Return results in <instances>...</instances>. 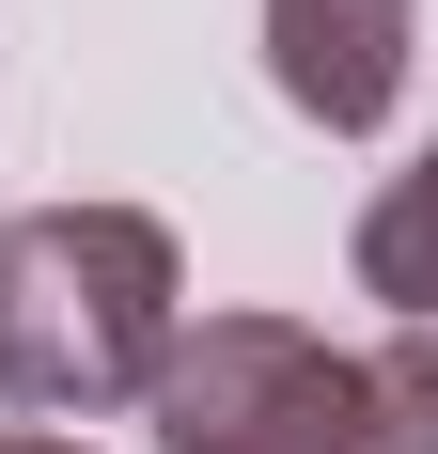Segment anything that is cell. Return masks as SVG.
Wrapping results in <instances>:
<instances>
[{
    "instance_id": "1",
    "label": "cell",
    "mask_w": 438,
    "mask_h": 454,
    "mask_svg": "<svg viewBox=\"0 0 438 454\" xmlns=\"http://www.w3.org/2000/svg\"><path fill=\"white\" fill-rule=\"evenodd\" d=\"M188 329V251L141 204H32L0 220V392L32 423L141 408V376Z\"/></svg>"
},
{
    "instance_id": "2",
    "label": "cell",
    "mask_w": 438,
    "mask_h": 454,
    "mask_svg": "<svg viewBox=\"0 0 438 454\" xmlns=\"http://www.w3.org/2000/svg\"><path fill=\"white\" fill-rule=\"evenodd\" d=\"M329 376H345L329 329H298V314H204V329H173V361L141 376V423L173 454L298 439V423H329Z\"/></svg>"
},
{
    "instance_id": "3",
    "label": "cell",
    "mask_w": 438,
    "mask_h": 454,
    "mask_svg": "<svg viewBox=\"0 0 438 454\" xmlns=\"http://www.w3.org/2000/svg\"><path fill=\"white\" fill-rule=\"evenodd\" d=\"M407 0H266V79H282V110L329 141L360 126H392V94H407Z\"/></svg>"
},
{
    "instance_id": "4",
    "label": "cell",
    "mask_w": 438,
    "mask_h": 454,
    "mask_svg": "<svg viewBox=\"0 0 438 454\" xmlns=\"http://www.w3.org/2000/svg\"><path fill=\"white\" fill-rule=\"evenodd\" d=\"M329 454H438V329L345 345V376H329Z\"/></svg>"
},
{
    "instance_id": "5",
    "label": "cell",
    "mask_w": 438,
    "mask_h": 454,
    "mask_svg": "<svg viewBox=\"0 0 438 454\" xmlns=\"http://www.w3.org/2000/svg\"><path fill=\"white\" fill-rule=\"evenodd\" d=\"M360 298H392L407 329H438V141L360 204Z\"/></svg>"
},
{
    "instance_id": "6",
    "label": "cell",
    "mask_w": 438,
    "mask_h": 454,
    "mask_svg": "<svg viewBox=\"0 0 438 454\" xmlns=\"http://www.w3.org/2000/svg\"><path fill=\"white\" fill-rule=\"evenodd\" d=\"M0 454H79V439H47V423H0Z\"/></svg>"
},
{
    "instance_id": "7",
    "label": "cell",
    "mask_w": 438,
    "mask_h": 454,
    "mask_svg": "<svg viewBox=\"0 0 438 454\" xmlns=\"http://www.w3.org/2000/svg\"><path fill=\"white\" fill-rule=\"evenodd\" d=\"M235 454H329V423H298V439H235Z\"/></svg>"
}]
</instances>
